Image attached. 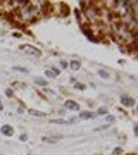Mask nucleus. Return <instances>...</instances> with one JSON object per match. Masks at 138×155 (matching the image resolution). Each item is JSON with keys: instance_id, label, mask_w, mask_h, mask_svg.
<instances>
[{"instance_id": "15", "label": "nucleus", "mask_w": 138, "mask_h": 155, "mask_svg": "<svg viewBox=\"0 0 138 155\" xmlns=\"http://www.w3.org/2000/svg\"><path fill=\"white\" fill-rule=\"evenodd\" d=\"M74 84H76L78 90H85V84H79V83H74Z\"/></svg>"}, {"instance_id": "12", "label": "nucleus", "mask_w": 138, "mask_h": 155, "mask_svg": "<svg viewBox=\"0 0 138 155\" xmlns=\"http://www.w3.org/2000/svg\"><path fill=\"white\" fill-rule=\"evenodd\" d=\"M29 114H31V116H36V117H45L43 112H38V110H29Z\"/></svg>"}, {"instance_id": "18", "label": "nucleus", "mask_w": 138, "mask_h": 155, "mask_svg": "<svg viewBox=\"0 0 138 155\" xmlns=\"http://www.w3.org/2000/svg\"><path fill=\"white\" fill-rule=\"evenodd\" d=\"M105 112H107V109H104V107H102V109H99V114H105Z\"/></svg>"}, {"instance_id": "11", "label": "nucleus", "mask_w": 138, "mask_h": 155, "mask_svg": "<svg viewBox=\"0 0 138 155\" xmlns=\"http://www.w3.org/2000/svg\"><path fill=\"white\" fill-rule=\"evenodd\" d=\"M92 116H93L92 112H81V114H79V117H81V119H92Z\"/></svg>"}, {"instance_id": "2", "label": "nucleus", "mask_w": 138, "mask_h": 155, "mask_svg": "<svg viewBox=\"0 0 138 155\" xmlns=\"http://www.w3.org/2000/svg\"><path fill=\"white\" fill-rule=\"evenodd\" d=\"M19 16H21V21L22 22H29L33 21L35 17L38 16V7H33V4H28L19 9Z\"/></svg>"}, {"instance_id": "16", "label": "nucleus", "mask_w": 138, "mask_h": 155, "mask_svg": "<svg viewBox=\"0 0 138 155\" xmlns=\"http://www.w3.org/2000/svg\"><path fill=\"white\" fill-rule=\"evenodd\" d=\"M19 138H21V141H26V140H28V134H21Z\"/></svg>"}, {"instance_id": "1", "label": "nucleus", "mask_w": 138, "mask_h": 155, "mask_svg": "<svg viewBox=\"0 0 138 155\" xmlns=\"http://www.w3.org/2000/svg\"><path fill=\"white\" fill-rule=\"evenodd\" d=\"M114 35H116V40H119L121 43H135V40H136V36H135V33L133 31H130L128 28H124L123 24H117V26H114Z\"/></svg>"}, {"instance_id": "3", "label": "nucleus", "mask_w": 138, "mask_h": 155, "mask_svg": "<svg viewBox=\"0 0 138 155\" xmlns=\"http://www.w3.org/2000/svg\"><path fill=\"white\" fill-rule=\"evenodd\" d=\"M121 102H123V105L124 107H133L135 105V100H133L131 97H126V95H123L121 97Z\"/></svg>"}, {"instance_id": "14", "label": "nucleus", "mask_w": 138, "mask_h": 155, "mask_svg": "<svg viewBox=\"0 0 138 155\" xmlns=\"http://www.w3.org/2000/svg\"><path fill=\"white\" fill-rule=\"evenodd\" d=\"M5 93H7V97H14V91H12L11 88H7V91H5Z\"/></svg>"}, {"instance_id": "13", "label": "nucleus", "mask_w": 138, "mask_h": 155, "mask_svg": "<svg viewBox=\"0 0 138 155\" xmlns=\"http://www.w3.org/2000/svg\"><path fill=\"white\" fill-rule=\"evenodd\" d=\"M36 84H40V86H47V81H45V79H36Z\"/></svg>"}, {"instance_id": "5", "label": "nucleus", "mask_w": 138, "mask_h": 155, "mask_svg": "<svg viewBox=\"0 0 138 155\" xmlns=\"http://www.w3.org/2000/svg\"><path fill=\"white\" fill-rule=\"evenodd\" d=\"M66 109H69V110H79V104H76L74 100H67Z\"/></svg>"}, {"instance_id": "7", "label": "nucleus", "mask_w": 138, "mask_h": 155, "mask_svg": "<svg viewBox=\"0 0 138 155\" xmlns=\"http://www.w3.org/2000/svg\"><path fill=\"white\" fill-rule=\"evenodd\" d=\"M45 74H47L49 78H55V76H59V74H61V71H59L57 67H52V69H47Z\"/></svg>"}, {"instance_id": "6", "label": "nucleus", "mask_w": 138, "mask_h": 155, "mask_svg": "<svg viewBox=\"0 0 138 155\" xmlns=\"http://www.w3.org/2000/svg\"><path fill=\"white\" fill-rule=\"evenodd\" d=\"M2 133L5 134V136H12V134H14V127L9 126V124H4V126H2Z\"/></svg>"}, {"instance_id": "8", "label": "nucleus", "mask_w": 138, "mask_h": 155, "mask_svg": "<svg viewBox=\"0 0 138 155\" xmlns=\"http://www.w3.org/2000/svg\"><path fill=\"white\" fill-rule=\"evenodd\" d=\"M67 67H71L72 71H78V69L81 67V62L79 61H71V64H67Z\"/></svg>"}, {"instance_id": "4", "label": "nucleus", "mask_w": 138, "mask_h": 155, "mask_svg": "<svg viewBox=\"0 0 138 155\" xmlns=\"http://www.w3.org/2000/svg\"><path fill=\"white\" fill-rule=\"evenodd\" d=\"M21 48H22V50H26V52H29V54H33V55H36V57L40 55V50H36L33 45H22Z\"/></svg>"}, {"instance_id": "9", "label": "nucleus", "mask_w": 138, "mask_h": 155, "mask_svg": "<svg viewBox=\"0 0 138 155\" xmlns=\"http://www.w3.org/2000/svg\"><path fill=\"white\" fill-rule=\"evenodd\" d=\"M99 76L102 78V79H109L110 78V74L107 71H105V69H99Z\"/></svg>"}, {"instance_id": "17", "label": "nucleus", "mask_w": 138, "mask_h": 155, "mask_svg": "<svg viewBox=\"0 0 138 155\" xmlns=\"http://www.w3.org/2000/svg\"><path fill=\"white\" fill-rule=\"evenodd\" d=\"M16 71H21V72H26L28 69H24V67H16Z\"/></svg>"}, {"instance_id": "10", "label": "nucleus", "mask_w": 138, "mask_h": 155, "mask_svg": "<svg viewBox=\"0 0 138 155\" xmlns=\"http://www.w3.org/2000/svg\"><path fill=\"white\" fill-rule=\"evenodd\" d=\"M57 140H59V136H45L43 141H49V143H55Z\"/></svg>"}, {"instance_id": "19", "label": "nucleus", "mask_w": 138, "mask_h": 155, "mask_svg": "<svg viewBox=\"0 0 138 155\" xmlns=\"http://www.w3.org/2000/svg\"><path fill=\"white\" fill-rule=\"evenodd\" d=\"M2 109H4V105H2V102H0V110H2Z\"/></svg>"}]
</instances>
